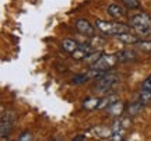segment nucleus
<instances>
[{
    "label": "nucleus",
    "instance_id": "6ab92c4d",
    "mask_svg": "<svg viewBox=\"0 0 151 141\" xmlns=\"http://www.w3.org/2000/svg\"><path fill=\"white\" fill-rule=\"evenodd\" d=\"M123 1V4L130 9V10H133V9H139L140 7V1L139 0H122Z\"/></svg>",
    "mask_w": 151,
    "mask_h": 141
},
{
    "label": "nucleus",
    "instance_id": "9b49d317",
    "mask_svg": "<svg viewBox=\"0 0 151 141\" xmlns=\"http://www.w3.org/2000/svg\"><path fill=\"white\" fill-rule=\"evenodd\" d=\"M80 45L76 42L74 39H70V38H66V39H63L62 41V49L65 50V52H67V53H73L76 49L78 48Z\"/></svg>",
    "mask_w": 151,
    "mask_h": 141
},
{
    "label": "nucleus",
    "instance_id": "aec40b11",
    "mask_svg": "<svg viewBox=\"0 0 151 141\" xmlns=\"http://www.w3.org/2000/svg\"><path fill=\"white\" fill-rule=\"evenodd\" d=\"M101 56H102V52H99V50H98V52H97V50H95V52H92V53L90 54L88 57H87V59H86V62H88L90 64H92V63H94V62H97V60L99 59Z\"/></svg>",
    "mask_w": 151,
    "mask_h": 141
},
{
    "label": "nucleus",
    "instance_id": "a878e982",
    "mask_svg": "<svg viewBox=\"0 0 151 141\" xmlns=\"http://www.w3.org/2000/svg\"><path fill=\"white\" fill-rule=\"evenodd\" d=\"M150 39H151V38H150Z\"/></svg>",
    "mask_w": 151,
    "mask_h": 141
},
{
    "label": "nucleus",
    "instance_id": "a211bd4d",
    "mask_svg": "<svg viewBox=\"0 0 151 141\" xmlns=\"http://www.w3.org/2000/svg\"><path fill=\"white\" fill-rule=\"evenodd\" d=\"M115 102V97H106V98H102L101 102H99V106L98 109H106L111 105V103Z\"/></svg>",
    "mask_w": 151,
    "mask_h": 141
},
{
    "label": "nucleus",
    "instance_id": "5701e85b",
    "mask_svg": "<svg viewBox=\"0 0 151 141\" xmlns=\"http://www.w3.org/2000/svg\"><path fill=\"white\" fill-rule=\"evenodd\" d=\"M141 88H146V89H151V78H147L143 81L141 84Z\"/></svg>",
    "mask_w": 151,
    "mask_h": 141
},
{
    "label": "nucleus",
    "instance_id": "423d86ee",
    "mask_svg": "<svg viewBox=\"0 0 151 141\" xmlns=\"http://www.w3.org/2000/svg\"><path fill=\"white\" fill-rule=\"evenodd\" d=\"M74 27L81 35H86V37H94V34H95V28L92 27L91 22L88 21V20H86V18L76 20Z\"/></svg>",
    "mask_w": 151,
    "mask_h": 141
},
{
    "label": "nucleus",
    "instance_id": "393cba45",
    "mask_svg": "<svg viewBox=\"0 0 151 141\" xmlns=\"http://www.w3.org/2000/svg\"><path fill=\"white\" fill-rule=\"evenodd\" d=\"M148 78H151V74H150V77H148Z\"/></svg>",
    "mask_w": 151,
    "mask_h": 141
},
{
    "label": "nucleus",
    "instance_id": "dca6fc26",
    "mask_svg": "<svg viewBox=\"0 0 151 141\" xmlns=\"http://www.w3.org/2000/svg\"><path fill=\"white\" fill-rule=\"evenodd\" d=\"M137 101H139V102H141L143 105L150 103L151 102V89L141 88L140 92H139V97H137Z\"/></svg>",
    "mask_w": 151,
    "mask_h": 141
},
{
    "label": "nucleus",
    "instance_id": "4be33fe9",
    "mask_svg": "<svg viewBox=\"0 0 151 141\" xmlns=\"http://www.w3.org/2000/svg\"><path fill=\"white\" fill-rule=\"evenodd\" d=\"M32 140V134L29 131H24L21 136H18V141H31Z\"/></svg>",
    "mask_w": 151,
    "mask_h": 141
},
{
    "label": "nucleus",
    "instance_id": "2eb2a0df",
    "mask_svg": "<svg viewBox=\"0 0 151 141\" xmlns=\"http://www.w3.org/2000/svg\"><path fill=\"white\" fill-rule=\"evenodd\" d=\"M94 136L99 137V138H111V136L113 134L112 127H97L94 129Z\"/></svg>",
    "mask_w": 151,
    "mask_h": 141
},
{
    "label": "nucleus",
    "instance_id": "4468645a",
    "mask_svg": "<svg viewBox=\"0 0 151 141\" xmlns=\"http://www.w3.org/2000/svg\"><path fill=\"white\" fill-rule=\"evenodd\" d=\"M99 102H101V99H99V98L91 97V98H87V99H84L83 106H84L87 110H94V109H98Z\"/></svg>",
    "mask_w": 151,
    "mask_h": 141
},
{
    "label": "nucleus",
    "instance_id": "f03ea898",
    "mask_svg": "<svg viewBox=\"0 0 151 141\" xmlns=\"http://www.w3.org/2000/svg\"><path fill=\"white\" fill-rule=\"evenodd\" d=\"M130 25L134 28L139 34H147L151 29V17L141 13L130 18Z\"/></svg>",
    "mask_w": 151,
    "mask_h": 141
},
{
    "label": "nucleus",
    "instance_id": "f8f14e48",
    "mask_svg": "<svg viewBox=\"0 0 151 141\" xmlns=\"http://www.w3.org/2000/svg\"><path fill=\"white\" fill-rule=\"evenodd\" d=\"M143 108H144V105L141 102H139V101H136V102H132L127 105L126 112H127L129 116H136V115H139L141 110H143Z\"/></svg>",
    "mask_w": 151,
    "mask_h": 141
},
{
    "label": "nucleus",
    "instance_id": "7ed1b4c3",
    "mask_svg": "<svg viewBox=\"0 0 151 141\" xmlns=\"http://www.w3.org/2000/svg\"><path fill=\"white\" fill-rule=\"evenodd\" d=\"M118 80H119L118 76L106 73L105 76H102L101 78H98L97 80V84H95V92H98V94L108 92L109 89L118 82Z\"/></svg>",
    "mask_w": 151,
    "mask_h": 141
},
{
    "label": "nucleus",
    "instance_id": "412c9836",
    "mask_svg": "<svg viewBox=\"0 0 151 141\" xmlns=\"http://www.w3.org/2000/svg\"><path fill=\"white\" fill-rule=\"evenodd\" d=\"M137 44H139V46L141 49H144L147 52H151V39L150 41H139Z\"/></svg>",
    "mask_w": 151,
    "mask_h": 141
},
{
    "label": "nucleus",
    "instance_id": "0eeeda50",
    "mask_svg": "<svg viewBox=\"0 0 151 141\" xmlns=\"http://www.w3.org/2000/svg\"><path fill=\"white\" fill-rule=\"evenodd\" d=\"M92 52H95V48H94L92 45H80V46L71 53V57L74 60H86Z\"/></svg>",
    "mask_w": 151,
    "mask_h": 141
},
{
    "label": "nucleus",
    "instance_id": "f257e3e1",
    "mask_svg": "<svg viewBox=\"0 0 151 141\" xmlns=\"http://www.w3.org/2000/svg\"><path fill=\"white\" fill-rule=\"evenodd\" d=\"M95 28L104 35H111V37H116L119 34L130 32V25L122 24V22H108L102 21V20H97L95 21Z\"/></svg>",
    "mask_w": 151,
    "mask_h": 141
},
{
    "label": "nucleus",
    "instance_id": "6e6552de",
    "mask_svg": "<svg viewBox=\"0 0 151 141\" xmlns=\"http://www.w3.org/2000/svg\"><path fill=\"white\" fill-rule=\"evenodd\" d=\"M136 59H137V53L133 49H124V50L118 53L119 63H129V62H133Z\"/></svg>",
    "mask_w": 151,
    "mask_h": 141
},
{
    "label": "nucleus",
    "instance_id": "20e7f679",
    "mask_svg": "<svg viewBox=\"0 0 151 141\" xmlns=\"http://www.w3.org/2000/svg\"><path fill=\"white\" fill-rule=\"evenodd\" d=\"M118 54H104L91 64V69H97V70H102V71H108L111 70L113 66L118 63Z\"/></svg>",
    "mask_w": 151,
    "mask_h": 141
},
{
    "label": "nucleus",
    "instance_id": "ddd939ff",
    "mask_svg": "<svg viewBox=\"0 0 151 141\" xmlns=\"http://www.w3.org/2000/svg\"><path fill=\"white\" fill-rule=\"evenodd\" d=\"M116 38L120 41V42H123V44H137L140 39L137 38V37H134V35H132L130 32H124V34H119V35H116Z\"/></svg>",
    "mask_w": 151,
    "mask_h": 141
},
{
    "label": "nucleus",
    "instance_id": "39448f33",
    "mask_svg": "<svg viewBox=\"0 0 151 141\" xmlns=\"http://www.w3.org/2000/svg\"><path fill=\"white\" fill-rule=\"evenodd\" d=\"M16 119V115L13 112H7V113H1V123H0V134H1V140H6V137H9L13 129V123Z\"/></svg>",
    "mask_w": 151,
    "mask_h": 141
},
{
    "label": "nucleus",
    "instance_id": "b1692460",
    "mask_svg": "<svg viewBox=\"0 0 151 141\" xmlns=\"http://www.w3.org/2000/svg\"><path fill=\"white\" fill-rule=\"evenodd\" d=\"M87 137L84 136V134H80V136H76L74 138H73V141H81V140H86Z\"/></svg>",
    "mask_w": 151,
    "mask_h": 141
},
{
    "label": "nucleus",
    "instance_id": "9d476101",
    "mask_svg": "<svg viewBox=\"0 0 151 141\" xmlns=\"http://www.w3.org/2000/svg\"><path fill=\"white\" fill-rule=\"evenodd\" d=\"M106 11H108L109 16L113 17V18H122V17L126 16V10H124L123 7H120L119 4H115V3L109 4Z\"/></svg>",
    "mask_w": 151,
    "mask_h": 141
},
{
    "label": "nucleus",
    "instance_id": "1a4fd4ad",
    "mask_svg": "<svg viewBox=\"0 0 151 141\" xmlns=\"http://www.w3.org/2000/svg\"><path fill=\"white\" fill-rule=\"evenodd\" d=\"M124 112V103L122 101H115L106 108V113L109 116H120Z\"/></svg>",
    "mask_w": 151,
    "mask_h": 141
},
{
    "label": "nucleus",
    "instance_id": "f3484780",
    "mask_svg": "<svg viewBox=\"0 0 151 141\" xmlns=\"http://www.w3.org/2000/svg\"><path fill=\"white\" fill-rule=\"evenodd\" d=\"M88 80H91V77H90V74H88V71H87V73L74 76L71 81H73V84H84V82H87Z\"/></svg>",
    "mask_w": 151,
    "mask_h": 141
}]
</instances>
